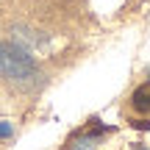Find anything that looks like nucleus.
I'll return each instance as SVG.
<instances>
[{"mask_svg": "<svg viewBox=\"0 0 150 150\" xmlns=\"http://www.w3.org/2000/svg\"><path fill=\"white\" fill-rule=\"evenodd\" d=\"M36 61L14 42H0V75L14 83H28L36 78Z\"/></svg>", "mask_w": 150, "mask_h": 150, "instance_id": "1", "label": "nucleus"}, {"mask_svg": "<svg viewBox=\"0 0 150 150\" xmlns=\"http://www.w3.org/2000/svg\"><path fill=\"white\" fill-rule=\"evenodd\" d=\"M100 145V131H95V134H83L81 139L72 142V150H95Z\"/></svg>", "mask_w": 150, "mask_h": 150, "instance_id": "2", "label": "nucleus"}, {"mask_svg": "<svg viewBox=\"0 0 150 150\" xmlns=\"http://www.w3.org/2000/svg\"><path fill=\"white\" fill-rule=\"evenodd\" d=\"M134 106L139 108V111H147V108H150V89H147V86L136 89V95H134Z\"/></svg>", "mask_w": 150, "mask_h": 150, "instance_id": "3", "label": "nucleus"}, {"mask_svg": "<svg viewBox=\"0 0 150 150\" xmlns=\"http://www.w3.org/2000/svg\"><path fill=\"white\" fill-rule=\"evenodd\" d=\"M11 136V125L8 122H0V139H8Z\"/></svg>", "mask_w": 150, "mask_h": 150, "instance_id": "4", "label": "nucleus"}, {"mask_svg": "<svg viewBox=\"0 0 150 150\" xmlns=\"http://www.w3.org/2000/svg\"><path fill=\"white\" fill-rule=\"evenodd\" d=\"M147 75H150V70H147Z\"/></svg>", "mask_w": 150, "mask_h": 150, "instance_id": "5", "label": "nucleus"}]
</instances>
